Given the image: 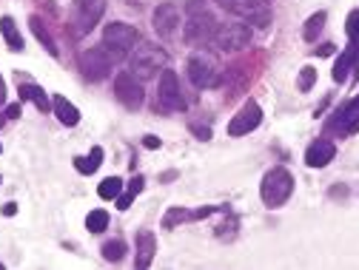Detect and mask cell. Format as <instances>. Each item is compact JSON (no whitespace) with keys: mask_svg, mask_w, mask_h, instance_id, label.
<instances>
[{"mask_svg":"<svg viewBox=\"0 0 359 270\" xmlns=\"http://www.w3.org/2000/svg\"><path fill=\"white\" fill-rule=\"evenodd\" d=\"M6 117H9V120H21V117H23V103L6 106Z\"/></svg>","mask_w":359,"mask_h":270,"instance_id":"f546056e","label":"cell"},{"mask_svg":"<svg viewBox=\"0 0 359 270\" xmlns=\"http://www.w3.org/2000/svg\"><path fill=\"white\" fill-rule=\"evenodd\" d=\"M217 32V21H214V14L205 9V0H192L188 3V23L183 26V37L188 43H209L211 40V34Z\"/></svg>","mask_w":359,"mask_h":270,"instance_id":"7a4b0ae2","label":"cell"},{"mask_svg":"<svg viewBox=\"0 0 359 270\" xmlns=\"http://www.w3.org/2000/svg\"><path fill=\"white\" fill-rule=\"evenodd\" d=\"M259 123H262V108L254 100H248V103H242V108L231 117L229 134H231V137H242V134H251Z\"/></svg>","mask_w":359,"mask_h":270,"instance_id":"8fae6325","label":"cell"},{"mask_svg":"<svg viewBox=\"0 0 359 270\" xmlns=\"http://www.w3.org/2000/svg\"><path fill=\"white\" fill-rule=\"evenodd\" d=\"M86 228H89V234H103V230L108 228V214L103 208L91 210V214L86 217Z\"/></svg>","mask_w":359,"mask_h":270,"instance_id":"d4e9b609","label":"cell"},{"mask_svg":"<svg viewBox=\"0 0 359 270\" xmlns=\"http://www.w3.org/2000/svg\"><path fill=\"white\" fill-rule=\"evenodd\" d=\"M14 210H17V205H14V202H9V205H3V214H6V217H12V214H14Z\"/></svg>","mask_w":359,"mask_h":270,"instance_id":"e575fe53","label":"cell"},{"mask_svg":"<svg viewBox=\"0 0 359 270\" xmlns=\"http://www.w3.org/2000/svg\"><path fill=\"white\" fill-rule=\"evenodd\" d=\"M51 108H54V114H58V120H60L66 128H74V125L80 123V111L74 108V106H71V103L63 97V94H58V97H54Z\"/></svg>","mask_w":359,"mask_h":270,"instance_id":"ac0fdd59","label":"cell"},{"mask_svg":"<svg viewBox=\"0 0 359 270\" xmlns=\"http://www.w3.org/2000/svg\"><path fill=\"white\" fill-rule=\"evenodd\" d=\"M192 219V214H188L185 208H172L165 214V219H163V228H174V225H180V222H188Z\"/></svg>","mask_w":359,"mask_h":270,"instance_id":"83f0119b","label":"cell"},{"mask_svg":"<svg viewBox=\"0 0 359 270\" xmlns=\"http://www.w3.org/2000/svg\"><path fill=\"white\" fill-rule=\"evenodd\" d=\"M151 23H154V32L168 40V37H174L180 29V9L174 3H160L154 9V14H151Z\"/></svg>","mask_w":359,"mask_h":270,"instance_id":"4fadbf2b","label":"cell"},{"mask_svg":"<svg viewBox=\"0 0 359 270\" xmlns=\"http://www.w3.org/2000/svg\"><path fill=\"white\" fill-rule=\"evenodd\" d=\"M126 250H128V247H126L123 239H111V242L103 245V259H106V262H120V259L126 256Z\"/></svg>","mask_w":359,"mask_h":270,"instance_id":"484cf974","label":"cell"},{"mask_svg":"<svg viewBox=\"0 0 359 270\" xmlns=\"http://www.w3.org/2000/svg\"><path fill=\"white\" fill-rule=\"evenodd\" d=\"M294 194V177L291 171L286 168H271L266 177H262V185H259V197L268 208H279L286 205Z\"/></svg>","mask_w":359,"mask_h":270,"instance_id":"3957f363","label":"cell"},{"mask_svg":"<svg viewBox=\"0 0 359 270\" xmlns=\"http://www.w3.org/2000/svg\"><path fill=\"white\" fill-rule=\"evenodd\" d=\"M6 103V83H3V77H0V106Z\"/></svg>","mask_w":359,"mask_h":270,"instance_id":"836d02e7","label":"cell"},{"mask_svg":"<svg viewBox=\"0 0 359 270\" xmlns=\"http://www.w3.org/2000/svg\"><path fill=\"white\" fill-rule=\"evenodd\" d=\"M3 123H6V114H0V128H3Z\"/></svg>","mask_w":359,"mask_h":270,"instance_id":"d590c367","label":"cell"},{"mask_svg":"<svg viewBox=\"0 0 359 270\" xmlns=\"http://www.w3.org/2000/svg\"><path fill=\"white\" fill-rule=\"evenodd\" d=\"M319 57H328V54H334V43H323V46H319V49H314Z\"/></svg>","mask_w":359,"mask_h":270,"instance_id":"1f68e13d","label":"cell"},{"mask_svg":"<svg viewBox=\"0 0 359 270\" xmlns=\"http://www.w3.org/2000/svg\"><path fill=\"white\" fill-rule=\"evenodd\" d=\"M17 94H21V103H32L37 111H49V97H46V91L40 86H34V83H21L17 86Z\"/></svg>","mask_w":359,"mask_h":270,"instance_id":"2e32d148","label":"cell"},{"mask_svg":"<svg viewBox=\"0 0 359 270\" xmlns=\"http://www.w3.org/2000/svg\"><path fill=\"white\" fill-rule=\"evenodd\" d=\"M97 194H100V199H117V197L123 194V180H120V177L103 180L100 188H97Z\"/></svg>","mask_w":359,"mask_h":270,"instance_id":"cb8c5ba5","label":"cell"},{"mask_svg":"<svg viewBox=\"0 0 359 270\" xmlns=\"http://www.w3.org/2000/svg\"><path fill=\"white\" fill-rule=\"evenodd\" d=\"M328 131H336V134H356L359 131V97H354L351 103H345L334 114V120L328 123Z\"/></svg>","mask_w":359,"mask_h":270,"instance_id":"5bb4252c","label":"cell"},{"mask_svg":"<svg viewBox=\"0 0 359 270\" xmlns=\"http://www.w3.org/2000/svg\"><path fill=\"white\" fill-rule=\"evenodd\" d=\"M188 80H192L194 88H211L220 83V69H217V60L209 54V51H194L188 57Z\"/></svg>","mask_w":359,"mask_h":270,"instance_id":"5b68a950","label":"cell"},{"mask_svg":"<svg viewBox=\"0 0 359 270\" xmlns=\"http://www.w3.org/2000/svg\"><path fill=\"white\" fill-rule=\"evenodd\" d=\"M143 185H146V180L140 177V173H137V177H131V182L126 185V194H120V197H117V208H120V210H126L131 202H135V197L143 191Z\"/></svg>","mask_w":359,"mask_h":270,"instance_id":"603a6c76","label":"cell"},{"mask_svg":"<svg viewBox=\"0 0 359 270\" xmlns=\"http://www.w3.org/2000/svg\"><path fill=\"white\" fill-rule=\"evenodd\" d=\"M0 151H3V145H0Z\"/></svg>","mask_w":359,"mask_h":270,"instance_id":"74e56055","label":"cell"},{"mask_svg":"<svg viewBox=\"0 0 359 270\" xmlns=\"http://www.w3.org/2000/svg\"><path fill=\"white\" fill-rule=\"evenodd\" d=\"M131 71H135L137 77H143V80H148V77H154L157 71H163L168 66V54L160 49V46H140L135 49V54H131V60H128Z\"/></svg>","mask_w":359,"mask_h":270,"instance_id":"8992f818","label":"cell"},{"mask_svg":"<svg viewBox=\"0 0 359 270\" xmlns=\"http://www.w3.org/2000/svg\"><path fill=\"white\" fill-rule=\"evenodd\" d=\"M29 26H32L34 37L43 43V49H46L51 57H58V54H60V51H58V43L51 40V34H49V29H46V23H43V17H40V14H32V17H29Z\"/></svg>","mask_w":359,"mask_h":270,"instance_id":"ffe728a7","label":"cell"},{"mask_svg":"<svg viewBox=\"0 0 359 270\" xmlns=\"http://www.w3.org/2000/svg\"><path fill=\"white\" fill-rule=\"evenodd\" d=\"M0 270H3V262H0Z\"/></svg>","mask_w":359,"mask_h":270,"instance_id":"8d00e7d4","label":"cell"},{"mask_svg":"<svg viewBox=\"0 0 359 270\" xmlns=\"http://www.w3.org/2000/svg\"><path fill=\"white\" fill-rule=\"evenodd\" d=\"M154 254H157V239H154V234H151V230H140V234H137V267H140V270L148 267L151 259H154Z\"/></svg>","mask_w":359,"mask_h":270,"instance_id":"e0dca14e","label":"cell"},{"mask_svg":"<svg viewBox=\"0 0 359 270\" xmlns=\"http://www.w3.org/2000/svg\"><path fill=\"white\" fill-rule=\"evenodd\" d=\"M123 54H126V51H120V49L108 51L106 46H91V49H83V51L78 54V66H80V71H83L86 80L100 83V80H106V77L111 74V66H115Z\"/></svg>","mask_w":359,"mask_h":270,"instance_id":"6da1fadb","label":"cell"},{"mask_svg":"<svg viewBox=\"0 0 359 270\" xmlns=\"http://www.w3.org/2000/svg\"><path fill=\"white\" fill-rule=\"evenodd\" d=\"M214 3L231 14H240V17H248L251 23L257 26H268L271 23V12L266 6V0H214Z\"/></svg>","mask_w":359,"mask_h":270,"instance_id":"9c48e42d","label":"cell"},{"mask_svg":"<svg viewBox=\"0 0 359 270\" xmlns=\"http://www.w3.org/2000/svg\"><path fill=\"white\" fill-rule=\"evenodd\" d=\"M157 106L163 111H183L185 108V97H183V88H180V77L174 71L163 69L160 74V83H157Z\"/></svg>","mask_w":359,"mask_h":270,"instance_id":"ba28073f","label":"cell"},{"mask_svg":"<svg viewBox=\"0 0 359 270\" xmlns=\"http://www.w3.org/2000/svg\"><path fill=\"white\" fill-rule=\"evenodd\" d=\"M217 51H242L251 43V29L248 23H229V26H217V32L209 40Z\"/></svg>","mask_w":359,"mask_h":270,"instance_id":"52a82bcc","label":"cell"},{"mask_svg":"<svg viewBox=\"0 0 359 270\" xmlns=\"http://www.w3.org/2000/svg\"><path fill=\"white\" fill-rule=\"evenodd\" d=\"M100 165H103V148H100V145H94L89 157H78V160H74V168H78L80 173H89V177H91V173L97 171Z\"/></svg>","mask_w":359,"mask_h":270,"instance_id":"44dd1931","label":"cell"},{"mask_svg":"<svg viewBox=\"0 0 359 270\" xmlns=\"http://www.w3.org/2000/svg\"><path fill=\"white\" fill-rule=\"evenodd\" d=\"M345 32H348V43H354L359 49V9H354L345 21Z\"/></svg>","mask_w":359,"mask_h":270,"instance_id":"4316f807","label":"cell"},{"mask_svg":"<svg viewBox=\"0 0 359 270\" xmlns=\"http://www.w3.org/2000/svg\"><path fill=\"white\" fill-rule=\"evenodd\" d=\"M334 157H336V145L331 140H316L305 151V165L308 168H325L328 162H334Z\"/></svg>","mask_w":359,"mask_h":270,"instance_id":"9a60e30c","label":"cell"},{"mask_svg":"<svg viewBox=\"0 0 359 270\" xmlns=\"http://www.w3.org/2000/svg\"><path fill=\"white\" fill-rule=\"evenodd\" d=\"M0 34H3V40L9 46V51H23V37H21V29L14 26V21L9 14L0 17Z\"/></svg>","mask_w":359,"mask_h":270,"instance_id":"d6986e66","label":"cell"},{"mask_svg":"<svg viewBox=\"0 0 359 270\" xmlns=\"http://www.w3.org/2000/svg\"><path fill=\"white\" fill-rule=\"evenodd\" d=\"M115 97H117L126 108L137 111V108L143 106V100H146V91H143V86L135 80V74H131V71H120V74L115 77Z\"/></svg>","mask_w":359,"mask_h":270,"instance_id":"30bf717a","label":"cell"},{"mask_svg":"<svg viewBox=\"0 0 359 270\" xmlns=\"http://www.w3.org/2000/svg\"><path fill=\"white\" fill-rule=\"evenodd\" d=\"M103 12H106V0H74V3H71V17H69L71 37L89 34L94 26L100 23Z\"/></svg>","mask_w":359,"mask_h":270,"instance_id":"277c9868","label":"cell"},{"mask_svg":"<svg viewBox=\"0 0 359 270\" xmlns=\"http://www.w3.org/2000/svg\"><path fill=\"white\" fill-rule=\"evenodd\" d=\"M325 21H328V14H325V12L311 14L308 21H305V29H302V37H305L308 43H314V40H316V34L325 29Z\"/></svg>","mask_w":359,"mask_h":270,"instance_id":"7402d4cb","label":"cell"},{"mask_svg":"<svg viewBox=\"0 0 359 270\" xmlns=\"http://www.w3.org/2000/svg\"><path fill=\"white\" fill-rule=\"evenodd\" d=\"M103 40L106 46L111 49H120V51H128V49H135L140 43V32L135 26H128V23H108L103 29Z\"/></svg>","mask_w":359,"mask_h":270,"instance_id":"7c38bea8","label":"cell"},{"mask_svg":"<svg viewBox=\"0 0 359 270\" xmlns=\"http://www.w3.org/2000/svg\"><path fill=\"white\" fill-rule=\"evenodd\" d=\"M192 131L197 134L200 140H211V128H202V125H192Z\"/></svg>","mask_w":359,"mask_h":270,"instance_id":"4dcf8cb0","label":"cell"},{"mask_svg":"<svg viewBox=\"0 0 359 270\" xmlns=\"http://www.w3.org/2000/svg\"><path fill=\"white\" fill-rule=\"evenodd\" d=\"M146 148H160V140H157V137H151V134H148V137H146Z\"/></svg>","mask_w":359,"mask_h":270,"instance_id":"d6a6232c","label":"cell"},{"mask_svg":"<svg viewBox=\"0 0 359 270\" xmlns=\"http://www.w3.org/2000/svg\"><path fill=\"white\" fill-rule=\"evenodd\" d=\"M316 83V69L314 66H305V69H302L299 71V91H311V86Z\"/></svg>","mask_w":359,"mask_h":270,"instance_id":"f1b7e54d","label":"cell"}]
</instances>
